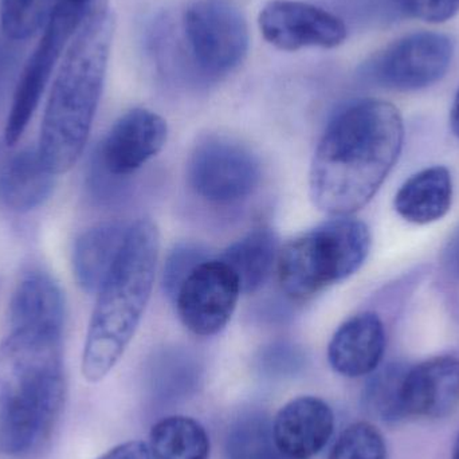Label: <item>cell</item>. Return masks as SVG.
<instances>
[{"label": "cell", "mask_w": 459, "mask_h": 459, "mask_svg": "<svg viewBox=\"0 0 459 459\" xmlns=\"http://www.w3.org/2000/svg\"><path fill=\"white\" fill-rule=\"evenodd\" d=\"M54 178L37 148L18 151L0 169V204L15 212L38 209L50 198Z\"/></svg>", "instance_id": "9a60e30c"}, {"label": "cell", "mask_w": 459, "mask_h": 459, "mask_svg": "<svg viewBox=\"0 0 459 459\" xmlns=\"http://www.w3.org/2000/svg\"><path fill=\"white\" fill-rule=\"evenodd\" d=\"M188 80L209 85L228 77L247 56V22L228 0H196L177 22Z\"/></svg>", "instance_id": "8992f818"}, {"label": "cell", "mask_w": 459, "mask_h": 459, "mask_svg": "<svg viewBox=\"0 0 459 459\" xmlns=\"http://www.w3.org/2000/svg\"><path fill=\"white\" fill-rule=\"evenodd\" d=\"M115 35L108 8L78 30L65 51L43 113L38 152L51 174H66L91 136Z\"/></svg>", "instance_id": "3957f363"}, {"label": "cell", "mask_w": 459, "mask_h": 459, "mask_svg": "<svg viewBox=\"0 0 459 459\" xmlns=\"http://www.w3.org/2000/svg\"><path fill=\"white\" fill-rule=\"evenodd\" d=\"M401 398L404 418L452 414L459 404V359L441 356L406 369Z\"/></svg>", "instance_id": "7c38bea8"}, {"label": "cell", "mask_w": 459, "mask_h": 459, "mask_svg": "<svg viewBox=\"0 0 459 459\" xmlns=\"http://www.w3.org/2000/svg\"><path fill=\"white\" fill-rule=\"evenodd\" d=\"M278 254L277 235L272 229L261 228L229 246L220 259L237 275L242 293H254L269 280Z\"/></svg>", "instance_id": "d6986e66"}, {"label": "cell", "mask_w": 459, "mask_h": 459, "mask_svg": "<svg viewBox=\"0 0 459 459\" xmlns=\"http://www.w3.org/2000/svg\"><path fill=\"white\" fill-rule=\"evenodd\" d=\"M242 289L231 269L220 258L199 264L175 296L183 325L209 337L220 333L234 315Z\"/></svg>", "instance_id": "9c48e42d"}, {"label": "cell", "mask_w": 459, "mask_h": 459, "mask_svg": "<svg viewBox=\"0 0 459 459\" xmlns=\"http://www.w3.org/2000/svg\"><path fill=\"white\" fill-rule=\"evenodd\" d=\"M129 226L105 222L86 230L73 248V274L86 293H99L126 242Z\"/></svg>", "instance_id": "2e32d148"}, {"label": "cell", "mask_w": 459, "mask_h": 459, "mask_svg": "<svg viewBox=\"0 0 459 459\" xmlns=\"http://www.w3.org/2000/svg\"><path fill=\"white\" fill-rule=\"evenodd\" d=\"M150 452L152 459H209L210 438L198 420L174 415L153 426Z\"/></svg>", "instance_id": "ffe728a7"}, {"label": "cell", "mask_w": 459, "mask_h": 459, "mask_svg": "<svg viewBox=\"0 0 459 459\" xmlns=\"http://www.w3.org/2000/svg\"><path fill=\"white\" fill-rule=\"evenodd\" d=\"M160 237L151 220L129 226L126 242L97 296L83 347V377L99 383L131 344L152 293Z\"/></svg>", "instance_id": "277c9868"}, {"label": "cell", "mask_w": 459, "mask_h": 459, "mask_svg": "<svg viewBox=\"0 0 459 459\" xmlns=\"http://www.w3.org/2000/svg\"><path fill=\"white\" fill-rule=\"evenodd\" d=\"M262 363L267 371L285 374L289 371H296L302 363V355L297 348L288 344L272 345L264 353Z\"/></svg>", "instance_id": "4316f807"}, {"label": "cell", "mask_w": 459, "mask_h": 459, "mask_svg": "<svg viewBox=\"0 0 459 459\" xmlns=\"http://www.w3.org/2000/svg\"><path fill=\"white\" fill-rule=\"evenodd\" d=\"M258 24L267 43L282 51L334 48L348 35L342 18L299 0H272L259 13Z\"/></svg>", "instance_id": "30bf717a"}, {"label": "cell", "mask_w": 459, "mask_h": 459, "mask_svg": "<svg viewBox=\"0 0 459 459\" xmlns=\"http://www.w3.org/2000/svg\"><path fill=\"white\" fill-rule=\"evenodd\" d=\"M206 248L194 243L177 246L164 264L163 283L169 299H174L178 290L191 273L209 259Z\"/></svg>", "instance_id": "d4e9b609"}, {"label": "cell", "mask_w": 459, "mask_h": 459, "mask_svg": "<svg viewBox=\"0 0 459 459\" xmlns=\"http://www.w3.org/2000/svg\"><path fill=\"white\" fill-rule=\"evenodd\" d=\"M56 0H0V29L13 42H23L45 29Z\"/></svg>", "instance_id": "7402d4cb"}, {"label": "cell", "mask_w": 459, "mask_h": 459, "mask_svg": "<svg viewBox=\"0 0 459 459\" xmlns=\"http://www.w3.org/2000/svg\"><path fill=\"white\" fill-rule=\"evenodd\" d=\"M403 118L382 100H360L337 113L313 156L309 193L321 212L347 217L377 195L401 156Z\"/></svg>", "instance_id": "6da1fadb"}, {"label": "cell", "mask_w": 459, "mask_h": 459, "mask_svg": "<svg viewBox=\"0 0 459 459\" xmlns=\"http://www.w3.org/2000/svg\"><path fill=\"white\" fill-rule=\"evenodd\" d=\"M333 429V411L326 402L316 396H299L275 415L273 441L291 457L309 459L325 447Z\"/></svg>", "instance_id": "4fadbf2b"}, {"label": "cell", "mask_w": 459, "mask_h": 459, "mask_svg": "<svg viewBox=\"0 0 459 459\" xmlns=\"http://www.w3.org/2000/svg\"><path fill=\"white\" fill-rule=\"evenodd\" d=\"M97 459H152V455L144 442L129 441L113 447Z\"/></svg>", "instance_id": "83f0119b"}, {"label": "cell", "mask_w": 459, "mask_h": 459, "mask_svg": "<svg viewBox=\"0 0 459 459\" xmlns=\"http://www.w3.org/2000/svg\"><path fill=\"white\" fill-rule=\"evenodd\" d=\"M455 56L446 35L433 31L406 35L366 65L364 74L383 88L420 91L445 77Z\"/></svg>", "instance_id": "52a82bcc"}, {"label": "cell", "mask_w": 459, "mask_h": 459, "mask_svg": "<svg viewBox=\"0 0 459 459\" xmlns=\"http://www.w3.org/2000/svg\"><path fill=\"white\" fill-rule=\"evenodd\" d=\"M442 264L450 277L459 281V229L453 232L442 255Z\"/></svg>", "instance_id": "f1b7e54d"}, {"label": "cell", "mask_w": 459, "mask_h": 459, "mask_svg": "<svg viewBox=\"0 0 459 459\" xmlns=\"http://www.w3.org/2000/svg\"><path fill=\"white\" fill-rule=\"evenodd\" d=\"M450 126L453 134L459 139V91L453 102L452 112H450Z\"/></svg>", "instance_id": "4dcf8cb0"}, {"label": "cell", "mask_w": 459, "mask_h": 459, "mask_svg": "<svg viewBox=\"0 0 459 459\" xmlns=\"http://www.w3.org/2000/svg\"><path fill=\"white\" fill-rule=\"evenodd\" d=\"M4 51L2 50V48H0V80H2L3 77V72H4V66L5 64H7V61H5L4 58Z\"/></svg>", "instance_id": "1f68e13d"}, {"label": "cell", "mask_w": 459, "mask_h": 459, "mask_svg": "<svg viewBox=\"0 0 459 459\" xmlns=\"http://www.w3.org/2000/svg\"><path fill=\"white\" fill-rule=\"evenodd\" d=\"M401 11L410 18L428 23L449 21L459 11V0H395Z\"/></svg>", "instance_id": "484cf974"}, {"label": "cell", "mask_w": 459, "mask_h": 459, "mask_svg": "<svg viewBox=\"0 0 459 459\" xmlns=\"http://www.w3.org/2000/svg\"><path fill=\"white\" fill-rule=\"evenodd\" d=\"M406 369L393 363L372 372L363 391V406L369 415L385 423L404 420L401 391Z\"/></svg>", "instance_id": "44dd1931"}, {"label": "cell", "mask_w": 459, "mask_h": 459, "mask_svg": "<svg viewBox=\"0 0 459 459\" xmlns=\"http://www.w3.org/2000/svg\"><path fill=\"white\" fill-rule=\"evenodd\" d=\"M453 204L452 174L434 166L412 175L399 188L394 201L396 212L414 225H430L446 217Z\"/></svg>", "instance_id": "ac0fdd59"}, {"label": "cell", "mask_w": 459, "mask_h": 459, "mask_svg": "<svg viewBox=\"0 0 459 459\" xmlns=\"http://www.w3.org/2000/svg\"><path fill=\"white\" fill-rule=\"evenodd\" d=\"M273 442L272 423L264 414H248L238 420L226 438L228 459H255Z\"/></svg>", "instance_id": "603a6c76"}, {"label": "cell", "mask_w": 459, "mask_h": 459, "mask_svg": "<svg viewBox=\"0 0 459 459\" xmlns=\"http://www.w3.org/2000/svg\"><path fill=\"white\" fill-rule=\"evenodd\" d=\"M261 179L255 155L245 145L222 136L207 137L188 161V180L201 198L231 204L253 194Z\"/></svg>", "instance_id": "ba28073f"}, {"label": "cell", "mask_w": 459, "mask_h": 459, "mask_svg": "<svg viewBox=\"0 0 459 459\" xmlns=\"http://www.w3.org/2000/svg\"><path fill=\"white\" fill-rule=\"evenodd\" d=\"M64 294L58 283L42 272L24 275L10 301V325L13 329H56L64 326Z\"/></svg>", "instance_id": "e0dca14e"}, {"label": "cell", "mask_w": 459, "mask_h": 459, "mask_svg": "<svg viewBox=\"0 0 459 459\" xmlns=\"http://www.w3.org/2000/svg\"><path fill=\"white\" fill-rule=\"evenodd\" d=\"M169 126L158 113L136 108L121 116L100 147L99 160L109 177L126 178L155 158L167 143Z\"/></svg>", "instance_id": "8fae6325"}, {"label": "cell", "mask_w": 459, "mask_h": 459, "mask_svg": "<svg viewBox=\"0 0 459 459\" xmlns=\"http://www.w3.org/2000/svg\"><path fill=\"white\" fill-rule=\"evenodd\" d=\"M452 459H459V434L453 446Z\"/></svg>", "instance_id": "d6a6232c"}, {"label": "cell", "mask_w": 459, "mask_h": 459, "mask_svg": "<svg viewBox=\"0 0 459 459\" xmlns=\"http://www.w3.org/2000/svg\"><path fill=\"white\" fill-rule=\"evenodd\" d=\"M329 459H387V446L374 425L359 422L340 434Z\"/></svg>", "instance_id": "cb8c5ba5"}, {"label": "cell", "mask_w": 459, "mask_h": 459, "mask_svg": "<svg viewBox=\"0 0 459 459\" xmlns=\"http://www.w3.org/2000/svg\"><path fill=\"white\" fill-rule=\"evenodd\" d=\"M255 459H299L296 457H291V455H286V453L281 452L277 446L274 445V441L266 447V449L262 450L261 455H258Z\"/></svg>", "instance_id": "f546056e"}, {"label": "cell", "mask_w": 459, "mask_h": 459, "mask_svg": "<svg viewBox=\"0 0 459 459\" xmlns=\"http://www.w3.org/2000/svg\"><path fill=\"white\" fill-rule=\"evenodd\" d=\"M65 399L62 331H11L0 344V455L16 457L40 446Z\"/></svg>", "instance_id": "7a4b0ae2"}, {"label": "cell", "mask_w": 459, "mask_h": 459, "mask_svg": "<svg viewBox=\"0 0 459 459\" xmlns=\"http://www.w3.org/2000/svg\"><path fill=\"white\" fill-rule=\"evenodd\" d=\"M385 351V329L377 313L364 312L345 321L332 337L328 360L334 372L361 377L379 368Z\"/></svg>", "instance_id": "5bb4252c"}, {"label": "cell", "mask_w": 459, "mask_h": 459, "mask_svg": "<svg viewBox=\"0 0 459 459\" xmlns=\"http://www.w3.org/2000/svg\"><path fill=\"white\" fill-rule=\"evenodd\" d=\"M371 250L368 226L337 217L291 239L281 248L277 274L291 299H305L355 274Z\"/></svg>", "instance_id": "5b68a950"}]
</instances>
